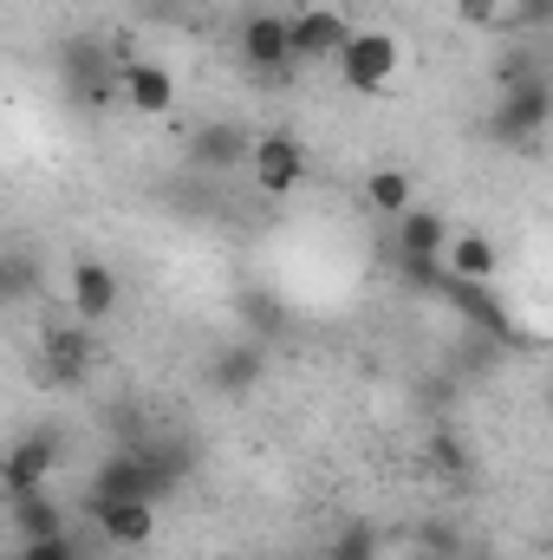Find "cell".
<instances>
[{"instance_id":"6da1fadb","label":"cell","mask_w":553,"mask_h":560,"mask_svg":"<svg viewBox=\"0 0 553 560\" xmlns=\"http://www.w3.org/2000/svg\"><path fill=\"white\" fill-rule=\"evenodd\" d=\"M398 66H404V46H398V33H385V26H358V33L345 39V52H339L345 92H385V85L398 79Z\"/></svg>"},{"instance_id":"7a4b0ae2","label":"cell","mask_w":553,"mask_h":560,"mask_svg":"<svg viewBox=\"0 0 553 560\" xmlns=\"http://www.w3.org/2000/svg\"><path fill=\"white\" fill-rule=\"evenodd\" d=\"M306 170H313V156L293 131H268V138L248 143V176H255L261 196H293L306 183Z\"/></svg>"},{"instance_id":"3957f363","label":"cell","mask_w":553,"mask_h":560,"mask_svg":"<svg viewBox=\"0 0 553 560\" xmlns=\"http://www.w3.org/2000/svg\"><path fill=\"white\" fill-rule=\"evenodd\" d=\"M293 20V59L299 66H339V52H345V39L358 33L339 7H326V0H313V7H299V13H286Z\"/></svg>"},{"instance_id":"277c9868","label":"cell","mask_w":553,"mask_h":560,"mask_svg":"<svg viewBox=\"0 0 553 560\" xmlns=\"http://www.w3.org/2000/svg\"><path fill=\"white\" fill-rule=\"evenodd\" d=\"M235 46H242L248 72H268V79H286L299 66L293 59V20L286 13H248L242 33H235Z\"/></svg>"},{"instance_id":"5b68a950","label":"cell","mask_w":553,"mask_h":560,"mask_svg":"<svg viewBox=\"0 0 553 560\" xmlns=\"http://www.w3.org/2000/svg\"><path fill=\"white\" fill-rule=\"evenodd\" d=\"M52 469H59V443H52L46 430L20 436V443L7 450V469H0L7 509H13V502H26V495H46V489H52Z\"/></svg>"},{"instance_id":"8992f818","label":"cell","mask_w":553,"mask_h":560,"mask_svg":"<svg viewBox=\"0 0 553 560\" xmlns=\"http://www.w3.org/2000/svg\"><path fill=\"white\" fill-rule=\"evenodd\" d=\"M548 125H553V85L541 72L515 79L508 98H502V112H495V131H502V138H541Z\"/></svg>"},{"instance_id":"52a82bcc","label":"cell","mask_w":553,"mask_h":560,"mask_svg":"<svg viewBox=\"0 0 553 560\" xmlns=\"http://www.w3.org/2000/svg\"><path fill=\"white\" fill-rule=\"evenodd\" d=\"M66 300H72V319L105 326V319L118 313V275H111L105 261H72V275H66Z\"/></svg>"},{"instance_id":"ba28073f","label":"cell","mask_w":553,"mask_h":560,"mask_svg":"<svg viewBox=\"0 0 553 560\" xmlns=\"http://www.w3.org/2000/svg\"><path fill=\"white\" fill-rule=\"evenodd\" d=\"M46 372H52L59 392L85 385V372H92V332H85V319H66V326L46 332Z\"/></svg>"},{"instance_id":"9c48e42d","label":"cell","mask_w":553,"mask_h":560,"mask_svg":"<svg viewBox=\"0 0 553 560\" xmlns=\"http://www.w3.org/2000/svg\"><path fill=\"white\" fill-rule=\"evenodd\" d=\"M261 372H268V352H261L255 339H235V346H222V352L209 359V385H215L222 398H248V392L261 385Z\"/></svg>"},{"instance_id":"30bf717a","label":"cell","mask_w":553,"mask_h":560,"mask_svg":"<svg viewBox=\"0 0 553 560\" xmlns=\"http://www.w3.org/2000/svg\"><path fill=\"white\" fill-rule=\"evenodd\" d=\"M92 522L111 548H150L156 541V502H92Z\"/></svg>"},{"instance_id":"8fae6325","label":"cell","mask_w":553,"mask_h":560,"mask_svg":"<svg viewBox=\"0 0 553 560\" xmlns=\"http://www.w3.org/2000/svg\"><path fill=\"white\" fill-rule=\"evenodd\" d=\"M125 105H131L138 118H169V112H176V72H163V66H150V59H131V66H125Z\"/></svg>"},{"instance_id":"7c38bea8","label":"cell","mask_w":553,"mask_h":560,"mask_svg":"<svg viewBox=\"0 0 553 560\" xmlns=\"http://www.w3.org/2000/svg\"><path fill=\"white\" fill-rule=\"evenodd\" d=\"M365 209L385 215V222H404V215L416 209V176L411 170H398V163L365 170Z\"/></svg>"},{"instance_id":"4fadbf2b","label":"cell","mask_w":553,"mask_h":560,"mask_svg":"<svg viewBox=\"0 0 553 560\" xmlns=\"http://www.w3.org/2000/svg\"><path fill=\"white\" fill-rule=\"evenodd\" d=\"M449 242H456L449 215H436V209H423V202H416L411 215L398 222V248H404V255H423V261H436V255H449Z\"/></svg>"},{"instance_id":"5bb4252c","label":"cell","mask_w":553,"mask_h":560,"mask_svg":"<svg viewBox=\"0 0 553 560\" xmlns=\"http://www.w3.org/2000/svg\"><path fill=\"white\" fill-rule=\"evenodd\" d=\"M7 522H13V535H20V548H26V541H52V535H66V509L52 502V489H46V495L13 502V509H7Z\"/></svg>"},{"instance_id":"9a60e30c","label":"cell","mask_w":553,"mask_h":560,"mask_svg":"<svg viewBox=\"0 0 553 560\" xmlns=\"http://www.w3.org/2000/svg\"><path fill=\"white\" fill-rule=\"evenodd\" d=\"M443 261H449V275H456V280H495V268H502L495 242H489V235H475V229H469V235H456Z\"/></svg>"},{"instance_id":"2e32d148","label":"cell","mask_w":553,"mask_h":560,"mask_svg":"<svg viewBox=\"0 0 553 560\" xmlns=\"http://www.w3.org/2000/svg\"><path fill=\"white\" fill-rule=\"evenodd\" d=\"M326 560H378V528H372V522L339 528V535H332V548H326Z\"/></svg>"},{"instance_id":"e0dca14e","label":"cell","mask_w":553,"mask_h":560,"mask_svg":"<svg viewBox=\"0 0 553 560\" xmlns=\"http://www.w3.org/2000/svg\"><path fill=\"white\" fill-rule=\"evenodd\" d=\"M456 7H462L469 26H515V13H508L502 0H456Z\"/></svg>"},{"instance_id":"ac0fdd59","label":"cell","mask_w":553,"mask_h":560,"mask_svg":"<svg viewBox=\"0 0 553 560\" xmlns=\"http://www.w3.org/2000/svg\"><path fill=\"white\" fill-rule=\"evenodd\" d=\"M13 560H79V548H72V535H52V541H26Z\"/></svg>"},{"instance_id":"d6986e66","label":"cell","mask_w":553,"mask_h":560,"mask_svg":"<svg viewBox=\"0 0 553 560\" xmlns=\"http://www.w3.org/2000/svg\"><path fill=\"white\" fill-rule=\"evenodd\" d=\"M430 450H436V463H443V469H456V476H469V456H462V443H456L449 430H436V436H430Z\"/></svg>"},{"instance_id":"ffe728a7","label":"cell","mask_w":553,"mask_h":560,"mask_svg":"<svg viewBox=\"0 0 553 560\" xmlns=\"http://www.w3.org/2000/svg\"><path fill=\"white\" fill-rule=\"evenodd\" d=\"M416 560H456V555H430V548H416Z\"/></svg>"},{"instance_id":"44dd1931","label":"cell","mask_w":553,"mask_h":560,"mask_svg":"<svg viewBox=\"0 0 553 560\" xmlns=\"http://www.w3.org/2000/svg\"><path fill=\"white\" fill-rule=\"evenodd\" d=\"M548 411H553V392H548Z\"/></svg>"}]
</instances>
